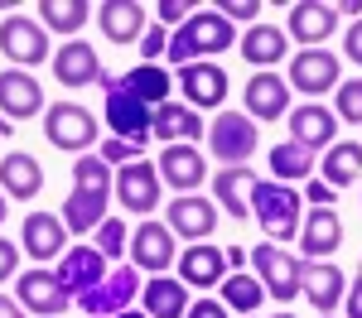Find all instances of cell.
I'll use <instances>...</instances> for the list:
<instances>
[{
    "instance_id": "43",
    "label": "cell",
    "mask_w": 362,
    "mask_h": 318,
    "mask_svg": "<svg viewBox=\"0 0 362 318\" xmlns=\"http://www.w3.org/2000/svg\"><path fill=\"white\" fill-rule=\"evenodd\" d=\"M20 256H25V251H15V241H5V236H0V285L20 275Z\"/></svg>"
},
{
    "instance_id": "10",
    "label": "cell",
    "mask_w": 362,
    "mask_h": 318,
    "mask_svg": "<svg viewBox=\"0 0 362 318\" xmlns=\"http://www.w3.org/2000/svg\"><path fill=\"white\" fill-rule=\"evenodd\" d=\"M131 265L145 270V275H169V265H179V236L165 222L145 217L131 236Z\"/></svg>"
},
{
    "instance_id": "19",
    "label": "cell",
    "mask_w": 362,
    "mask_h": 318,
    "mask_svg": "<svg viewBox=\"0 0 362 318\" xmlns=\"http://www.w3.org/2000/svg\"><path fill=\"white\" fill-rule=\"evenodd\" d=\"M227 275H232L227 270V246L198 241V246H184L179 251V280L189 289H218Z\"/></svg>"
},
{
    "instance_id": "33",
    "label": "cell",
    "mask_w": 362,
    "mask_h": 318,
    "mask_svg": "<svg viewBox=\"0 0 362 318\" xmlns=\"http://www.w3.org/2000/svg\"><path fill=\"white\" fill-rule=\"evenodd\" d=\"M218 299H223L227 309L237 318H256V309H261V299H266V285L256 280V275H247V270H232L223 285H218Z\"/></svg>"
},
{
    "instance_id": "35",
    "label": "cell",
    "mask_w": 362,
    "mask_h": 318,
    "mask_svg": "<svg viewBox=\"0 0 362 318\" xmlns=\"http://www.w3.org/2000/svg\"><path fill=\"white\" fill-rule=\"evenodd\" d=\"M362 178V140H338L324 149V183L329 188H348Z\"/></svg>"
},
{
    "instance_id": "17",
    "label": "cell",
    "mask_w": 362,
    "mask_h": 318,
    "mask_svg": "<svg viewBox=\"0 0 362 318\" xmlns=\"http://www.w3.org/2000/svg\"><path fill=\"white\" fill-rule=\"evenodd\" d=\"M155 169H160V178L184 198V193H198V188H203V178H208V159H203L198 145H165L160 159H155Z\"/></svg>"
},
{
    "instance_id": "24",
    "label": "cell",
    "mask_w": 362,
    "mask_h": 318,
    "mask_svg": "<svg viewBox=\"0 0 362 318\" xmlns=\"http://www.w3.org/2000/svg\"><path fill=\"white\" fill-rule=\"evenodd\" d=\"M44 188V164L29 154V149H15V154H0V193L15 202H34Z\"/></svg>"
},
{
    "instance_id": "3",
    "label": "cell",
    "mask_w": 362,
    "mask_h": 318,
    "mask_svg": "<svg viewBox=\"0 0 362 318\" xmlns=\"http://www.w3.org/2000/svg\"><path fill=\"white\" fill-rule=\"evenodd\" d=\"M232 44H237L232 20L218 15V10H198L179 34H169V54L165 58L174 63V68H189V63H208V58L227 54Z\"/></svg>"
},
{
    "instance_id": "39",
    "label": "cell",
    "mask_w": 362,
    "mask_h": 318,
    "mask_svg": "<svg viewBox=\"0 0 362 318\" xmlns=\"http://www.w3.org/2000/svg\"><path fill=\"white\" fill-rule=\"evenodd\" d=\"M334 116H338V121H348V126H362V78H343V82H338Z\"/></svg>"
},
{
    "instance_id": "55",
    "label": "cell",
    "mask_w": 362,
    "mask_h": 318,
    "mask_svg": "<svg viewBox=\"0 0 362 318\" xmlns=\"http://www.w3.org/2000/svg\"><path fill=\"white\" fill-rule=\"evenodd\" d=\"M271 318H295V314H290V309H280V314H271Z\"/></svg>"
},
{
    "instance_id": "15",
    "label": "cell",
    "mask_w": 362,
    "mask_h": 318,
    "mask_svg": "<svg viewBox=\"0 0 362 318\" xmlns=\"http://www.w3.org/2000/svg\"><path fill=\"white\" fill-rule=\"evenodd\" d=\"M44 111H49V106H44L39 78L25 73V68H5V73H0V116L15 126V121H34V116H44Z\"/></svg>"
},
{
    "instance_id": "5",
    "label": "cell",
    "mask_w": 362,
    "mask_h": 318,
    "mask_svg": "<svg viewBox=\"0 0 362 318\" xmlns=\"http://www.w3.org/2000/svg\"><path fill=\"white\" fill-rule=\"evenodd\" d=\"M261 149V130L247 111H218L213 126H208V154L223 164V169H237V164H251V154Z\"/></svg>"
},
{
    "instance_id": "20",
    "label": "cell",
    "mask_w": 362,
    "mask_h": 318,
    "mask_svg": "<svg viewBox=\"0 0 362 318\" xmlns=\"http://www.w3.org/2000/svg\"><path fill=\"white\" fill-rule=\"evenodd\" d=\"M54 78H58V87H68V92L102 82V54H97L87 39H68L63 49H54Z\"/></svg>"
},
{
    "instance_id": "40",
    "label": "cell",
    "mask_w": 362,
    "mask_h": 318,
    "mask_svg": "<svg viewBox=\"0 0 362 318\" xmlns=\"http://www.w3.org/2000/svg\"><path fill=\"white\" fill-rule=\"evenodd\" d=\"M97 154H102V159H107V164H112V169H126V164H131V159H140V145H131V140H102V149H97Z\"/></svg>"
},
{
    "instance_id": "18",
    "label": "cell",
    "mask_w": 362,
    "mask_h": 318,
    "mask_svg": "<svg viewBox=\"0 0 362 318\" xmlns=\"http://www.w3.org/2000/svg\"><path fill=\"white\" fill-rule=\"evenodd\" d=\"M165 227L174 231V236H184L189 246H198V241H213V231H218V207L203 198V193H184V198L169 202Z\"/></svg>"
},
{
    "instance_id": "30",
    "label": "cell",
    "mask_w": 362,
    "mask_h": 318,
    "mask_svg": "<svg viewBox=\"0 0 362 318\" xmlns=\"http://www.w3.org/2000/svg\"><path fill=\"white\" fill-rule=\"evenodd\" d=\"M140 304L150 318H189V285L184 280H169V275H150L140 289Z\"/></svg>"
},
{
    "instance_id": "21",
    "label": "cell",
    "mask_w": 362,
    "mask_h": 318,
    "mask_svg": "<svg viewBox=\"0 0 362 318\" xmlns=\"http://www.w3.org/2000/svg\"><path fill=\"white\" fill-rule=\"evenodd\" d=\"M179 92H184V106L218 111L227 102V73L218 63H189V68H179Z\"/></svg>"
},
{
    "instance_id": "1",
    "label": "cell",
    "mask_w": 362,
    "mask_h": 318,
    "mask_svg": "<svg viewBox=\"0 0 362 318\" xmlns=\"http://www.w3.org/2000/svg\"><path fill=\"white\" fill-rule=\"evenodd\" d=\"M116 188V169L102 154H78L73 159V193L63 198V227L73 236H92L107 222V202Z\"/></svg>"
},
{
    "instance_id": "56",
    "label": "cell",
    "mask_w": 362,
    "mask_h": 318,
    "mask_svg": "<svg viewBox=\"0 0 362 318\" xmlns=\"http://www.w3.org/2000/svg\"><path fill=\"white\" fill-rule=\"evenodd\" d=\"M358 280H362V265H358Z\"/></svg>"
},
{
    "instance_id": "2",
    "label": "cell",
    "mask_w": 362,
    "mask_h": 318,
    "mask_svg": "<svg viewBox=\"0 0 362 318\" xmlns=\"http://www.w3.org/2000/svg\"><path fill=\"white\" fill-rule=\"evenodd\" d=\"M251 217L261 222L266 241L290 246V241H300V227H305V193L295 183H280V178H256L251 183Z\"/></svg>"
},
{
    "instance_id": "49",
    "label": "cell",
    "mask_w": 362,
    "mask_h": 318,
    "mask_svg": "<svg viewBox=\"0 0 362 318\" xmlns=\"http://www.w3.org/2000/svg\"><path fill=\"white\" fill-rule=\"evenodd\" d=\"M0 318H29V309L20 299H10V294H0Z\"/></svg>"
},
{
    "instance_id": "27",
    "label": "cell",
    "mask_w": 362,
    "mask_h": 318,
    "mask_svg": "<svg viewBox=\"0 0 362 318\" xmlns=\"http://www.w3.org/2000/svg\"><path fill=\"white\" fill-rule=\"evenodd\" d=\"M300 294H305L309 304L319 309V318H324L343 304L348 280H343V270H338L334 260H305V289H300Z\"/></svg>"
},
{
    "instance_id": "46",
    "label": "cell",
    "mask_w": 362,
    "mask_h": 318,
    "mask_svg": "<svg viewBox=\"0 0 362 318\" xmlns=\"http://www.w3.org/2000/svg\"><path fill=\"white\" fill-rule=\"evenodd\" d=\"M334 198H338V188H329L324 178H309L305 183V202H314V207H334Z\"/></svg>"
},
{
    "instance_id": "25",
    "label": "cell",
    "mask_w": 362,
    "mask_h": 318,
    "mask_svg": "<svg viewBox=\"0 0 362 318\" xmlns=\"http://www.w3.org/2000/svg\"><path fill=\"white\" fill-rule=\"evenodd\" d=\"M343 246V217L334 207H314L305 212V227H300V256L305 260H329Z\"/></svg>"
},
{
    "instance_id": "26",
    "label": "cell",
    "mask_w": 362,
    "mask_h": 318,
    "mask_svg": "<svg viewBox=\"0 0 362 318\" xmlns=\"http://www.w3.org/2000/svg\"><path fill=\"white\" fill-rule=\"evenodd\" d=\"M290 82L280 78V73H256L247 78V116L251 121H280V116H290Z\"/></svg>"
},
{
    "instance_id": "6",
    "label": "cell",
    "mask_w": 362,
    "mask_h": 318,
    "mask_svg": "<svg viewBox=\"0 0 362 318\" xmlns=\"http://www.w3.org/2000/svg\"><path fill=\"white\" fill-rule=\"evenodd\" d=\"M0 58H10L15 68H39V63H54V44H49V29L29 15H5L0 20Z\"/></svg>"
},
{
    "instance_id": "4",
    "label": "cell",
    "mask_w": 362,
    "mask_h": 318,
    "mask_svg": "<svg viewBox=\"0 0 362 318\" xmlns=\"http://www.w3.org/2000/svg\"><path fill=\"white\" fill-rule=\"evenodd\" d=\"M251 270H256V280L266 285V299L290 304V299H300V289H305V256H300V251H285L276 241L251 246Z\"/></svg>"
},
{
    "instance_id": "52",
    "label": "cell",
    "mask_w": 362,
    "mask_h": 318,
    "mask_svg": "<svg viewBox=\"0 0 362 318\" xmlns=\"http://www.w3.org/2000/svg\"><path fill=\"white\" fill-rule=\"evenodd\" d=\"M5 135H15V126H10V121L0 116V140H5Z\"/></svg>"
},
{
    "instance_id": "50",
    "label": "cell",
    "mask_w": 362,
    "mask_h": 318,
    "mask_svg": "<svg viewBox=\"0 0 362 318\" xmlns=\"http://www.w3.org/2000/svg\"><path fill=\"white\" fill-rule=\"evenodd\" d=\"M247 260H251L247 246H227V270H247Z\"/></svg>"
},
{
    "instance_id": "23",
    "label": "cell",
    "mask_w": 362,
    "mask_h": 318,
    "mask_svg": "<svg viewBox=\"0 0 362 318\" xmlns=\"http://www.w3.org/2000/svg\"><path fill=\"white\" fill-rule=\"evenodd\" d=\"M290 140H300L305 149H334L338 145V116L324 102H305L290 111Z\"/></svg>"
},
{
    "instance_id": "14",
    "label": "cell",
    "mask_w": 362,
    "mask_h": 318,
    "mask_svg": "<svg viewBox=\"0 0 362 318\" xmlns=\"http://www.w3.org/2000/svg\"><path fill=\"white\" fill-rule=\"evenodd\" d=\"M15 299L25 304L29 314H44V318L68 314V304H73V294L58 285V275H54V270H44V265H34V270H20V275H15Z\"/></svg>"
},
{
    "instance_id": "11",
    "label": "cell",
    "mask_w": 362,
    "mask_h": 318,
    "mask_svg": "<svg viewBox=\"0 0 362 318\" xmlns=\"http://www.w3.org/2000/svg\"><path fill=\"white\" fill-rule=\"evenodd\" d=\"M338 34V5H324V0H295L285 10V39L305 44V49H324Z\"/></svg>"
},
{
    "instance_id": "16",
    "label": "cell",
    "mask_w": 362,
    "mask_h": 318,
    "mask_svg": "<svg viewBox=\"0 0 362 318\" xmlns=\"http://www.w3.org/2000/svg\"><path fill=\"white\" fill-rule=\"evenodd\" d=\"M54 275H58V285L68 289L73 299H83V294H92L112 270H107V256H102L97 246H68L63 260L54 265Z\"/></svg>"
},
{
    "instance_id": "13",
    "label": "cell",
    "mask_w": 362,
    "mask_h": 318,
    "mask_svg": "<svg viewBox=\"0 0 362 318\" xmlns=\"http://www.w3.org/2000/svg\"><path fill=\"white\" fill-rule=\"evenodd\" d=\"M107 126H112L116 140H131V145H150V126H155V106H145L136 92H126V87H116L107 92Z\"/></svg>"
},
{
    "instance_id": "38",
    "label": "cell",
    "mask_w": 362,
    "mask_h": 318,
    "mask_svg": "<svg viewBox=\"0 0 362 318\" xmlns=\"http://www.w3.org/2000/svg\"><path fill=\"white\" fill-rule=\"evenodd\" d=\"M92 246H97V251H102L107 260H116V256H131V251H126V222H121V217H107L102 227L92 231Z\"/></svg>"
},
{
    "instance_id": "54",
    "label": "cell",
    "mask_w": 362,
    "mask_h": 318,
    "mask_svg": "<svg viewBox=\"0 0 362 318\" xmlns=\"http://www.w3.org/2000/svg\"><path fill=\"white\" fill-rule=\"evenodd\" d=\"M5 212H10V198H5V193H0V222H5Z\"/></svg>"
},
{
    "instance_id": "45",
    "label": "cell",
    "mask_w": 362,
    "mask_h": 318,
    "mask_svg": "<svg viewBox=\"0 0 362 318\" xmlns=\"http://www.w3.org/2000/svg\"><path fill=\"white\" fill-rule=\"evenodd\" d=\"M343 58L362 68V20H353V25L343 29Z\"/></svg>"
},
{
    "instance_id": "47",
    "label": "cell",
    "mask_w": 362,
    "mask_h": 318,
    "mask_svg": "<svg viewBox=\"0 0 362 318\" xmlns=\"http://www.w3.org/2000/svg\"><path fill=\"white\" fill-rule=\"evenodd\" d=\"M189 318H232V309H227L223 299H194L189 304Z\"/></svg>"
},
{
    "instance_id": "57",
    "label": "cell",
    "mask_w": 362,
    "mask_h": 318,
    "mask_svg": "<svg viewBox=\"0 0 362 318\" xmlns=\"http://www.w3.org/2000/svg\"><path fill=\"white\" fill-rule=\"evenodd\" d=\"M324 318H334V314H324Z\"/></svg>"
},
{
    "instance_id": "58",
    "label": "cell",
    "mask_w": 362,
    "mask_h": 318,
    "mask_svg": "<svg viewBox=\"0 0 362 318\" xmlns=\"http://www.w3.org/2000/svg\"><path fill=\"white\" fill-rule=\"evenodd\" d=\"M247 318H251V314H247Z\"/></svg>"
},
{
    "instance_id": "7",
    "label": "cell",
    "mask_w": 362,
    "mask_h": 318,
    "mask_svg": "<svg viewBox=\"0 0 362 318\" xmlns=\"http://www.w3.org/2000/svg\"><path fill=\"white\" fill-rule=\"evenodd\" d=\"M44 140L54 145V149H68V154H92L97 116L87 111L83 102H54L44 111Z\"/></svg>"
},
{
    "instance_id": "34",
    "label": "cell",
    "mask_w": 362,
    "mask_h": 318,
    "mask_svg": "<svg viewBox=\"0 0 362 318\" xmlns=\"http://www.w3.org/2000/svg\"><path fill=\"white\" fill-rule=\"evenodd\" d=\"M34 20L49 29V34H68V39H73V34L92 20V5H87V0H44V5L34 10Z\"/></svg>"
},
{
    "instance_id": "42",
    "label": "cell",
    "mask_w": 362,
    "mask_h": 318,
    "mask_svg": "<svg viewBox=\"0 0 362 318\" xmlns=\"http://www.w3.org/2000/svg\"><path fill=\"white\" fill-rule=\"evenodd\" d=\"M165 54H169V29L165 25H150V29H145V39H140V58L155 63V58H165Z\"/></svg>"
},
{
    "instance_id": "48",
    "label": "cell",
    "mask_w": 362,
    "mask_h": 318,
    "mask_svg": "<svg viewBox=\"0 0 362 318\" xmlns=\"http://www.w3.org/2000/svg\"><path fill=\"white\" fill-rule=\"evenodd\" d=\"M343 309H348V318H362V280H353V289L343 294Z\"/></svg>"
},
{
    "instance_id": "32",
    "label": "cell",
    "mask_w": 362,
    "mask_h": 318,
    "mask_svg": "<svg viewBox=\"0 0 362 318\" xmlns=\"http://www.w3.org/2000/svg\"><path fill=\"white\" fill-rule=\"evenodd\" d=\"M285 44H290V39H285V29H280V25H251L247 34H242V44H237V49H242L247 63H256L261 73H271L276 63L290 58V54H285Z\"/></svg>"
},
{
    "instance_id": "29",
    "label": "cell",
    "mask_w": 362,
    "mask_h": 318,
    "mask_svg": "<svg viewBox=\"0 0 362 318\" xmlns=\"http://www.w3.org/2000/svg\"><path fill=\"white\" fill-rule=\"evenodd\" d=\"M150 135H160L165 145H194V140H208V126H203V116L194 106H184V102H165V106H155V126H150Z\"/></svg>"
},
{
    "instance_id": "36",
    "label": "cell",
    "mask_w": 362,
    "mask_h": 318,
    "mask_svg": "<svg viewBox=\"0 0 362 318\" xmlns=\"http://www.w3.org/2000/svg\"><path fill=\"white\" fill-rule=\"evenodd\" d=\"M121 87L136 92L145 106H165L169 102V68H160V63H136V68L121 78Z\"/></svg>"
},
{
    "instance_id": "41",
    "label": "cell",
    "mask_w": 362,
    "mask_h": 318,
    "mask_svg": "<svg viewBox=\"0 0 362 318\" xmlns=\"http://www.w3.org/2000/svg\"><path fill=\"white\" fill-rule=\"evenodd\" d=\"M194 15H198V5H189V0H165V5H155V20H160L165 29H169V25L184 29Z\"/></svg>"
},
{
    "instance_id": "8",
    "label": "cell",
    "mask_w": 362,
    "mask_h": 318,
    "mask_svg": "<svg viewBox=\"0 0 362 318\" xmlns=\"http://www.w3.org/2000/svg\"><path fill=\"white\" fill-rule=\"evenodd\" d=\"M285 82H290V92H300V97L338 92V82H343V58L329 54V49H300V54H290Z\"/></svg>"
},
{
    "instance_id": "44",
    "label": "cell",
    "mask_w": 362,
    "mask_h": 318,
    "mask_svg": "<svg viewBox=\"0 0 362 318\" xmlns=\"http://www.w3.org/2000/svg\"><path fill=\"white\" fill-rule=\"evenodd\" d=\"M218 15H227V20H256L261 15V5L256 0H223V5H213Z\"/></svg>"
},
{
    "instance_id": "51",
    "label": "cell",
    "mask_w": 362,
    "mask_h": 318,
    "mask_svg": "<svg viewBox=\"0 0 362 318\" xmlns=\"http://www.w3.org/2000/svg\"><path fill=\"white\" fill-rule=\"evenodd\" d=\"M338 15H353V20H362V0H343V5H338Z\"/></svg>"
},
{
    "instance_id": "28",
    "label": "cell",
    "mask_w": 362,
    "mask_h": 318,
    "mask_svg": "<svg viewBox=\"0 0 362 318\" xmlns=\"http://www.w3.org/2000/svg\"><path fill=\"white\" fill-rule=\"evenodd\" d=\"M97 29L112 39V44H140L145 39V5L136 0H102L97 5Z\"/></svg>"
},
{
    "instance_id": "12",
    "label": "cell",
    "mask_w": 362,
    "mask_h": 318,
    "mask_svg": "<svg viewBox=\"0 0 362 318\" xmlns=\"http://www.w3.org/2000/svg\"><path fill=\"white\" fill-rule=\"evenodd\" d=\"M140 289H145L140 270H136V265H121V270H112V275L92 289V294L78 299V309H83L87 318H116V314H126V309H131V299H136Z\"/></svg>"
},
{
    "instance_id": "9",
    "label": "cell",
    "mask_w": 362,
    "mask_h": 318,
    "mask_svg": "<svg viewBox=\"0 0 362 318\" xmlns=\"http://www.w3.org/2000/svg\"><path fill=\"white\" fill-rule=\"evenodd\" d=\"M112 198L121 202L126 212H136V217H150V212H160V198H165V178H160V169H155L150 159H131L126 169H116Z\"/></svg>"
},
{
    "instance_id": "37",
    "label": "cell",
    "mask_w": 362,
    "mask_h": 318,
    "mask_svg": "<svg viewBox=\"0 0 362 318\" xmlns=\"http://www.w3.org/2000/svg\"><path fill=\"white\" fill-rule=\"evenodd\" d=\"M271 173L280 183H300V178H314V149H305L300 140H280L271 149Z\"/></svg>"
},
{
    "instance_id": "22",
    "label": "cell",
    "mask_w": 362,
    "mask_h": 318,
    "mask_svg": "<svg viewBox=\"0 0 362 318\" xmlns=\"http://www.w3.org/2000/svg\"><path fill=\"white\" fill-rule=\"evenodd\" d=\"M20 251L29 260H63L68 251V227H63V217L54 212H25V222H20Z\"/></svg>"
},
{
    "instance_id": "31",
    "label": "cell",
    "mask_w": 362,
    "mask_h": 318,
    "mask_svg": "<svg viewBox=\"0 0 362 318\" xmlns=\"http://www.w3.org/2000/svg\"><path fill=\"white\" fill-rule=\"evenodd\" d=\"M251 183H256L251 164H237V169H218L213 173V198H218V207H223L227 217H237V222L251 217Z\"/></svg>"
},
{
    "instance_id": "53",
    "label": "cell",
    "mask_w": 362,
    "mask_h": 318,
    "mask_svg": "<svg viewBox=\"0 0 362 318\" xmlns=\"http://www.w3.org/2000/svg\"><path fill=\"white\" fill-rule=\"evenodd\" d=\"M116 318H150L145 309H126V314H116Z\"/></svg>"
}]
</instances>
